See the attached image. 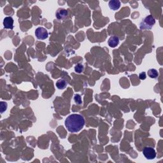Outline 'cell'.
Listing matches in <instances>:
<instances>
[{
  "mask_svg": "<svg viewBox=\"0 0 163 163\" xmlns=\"http://www.w3.org/2000/svg\"><path fill=\"white\" fill-rule=\"evenodd\" d=\"M85 125V119L80 114H71L66 118L65 126L70 133H77L82 129Z\"/></svg>",
  "mask_w": 163,
  "mask_h": 163,
  "instance_id": "6da1fadb",
  "label": "cell"
},
{
  "mask_svg": "<svg viewBox=\"0 0 163 163\" xmlns=\"http://www.w3.org/2000/svg\"><path fill=\"white\" fill-rule=\"evenodd\" d=\"M156 24V19L152 15H148L143 19L139 24L141 30H150Z\"/></svg>",
  "mask_w": 163,
  "mask_h": 163,
  "instance_id": "7a4b0ae2",
  "label": "cell"
},
{
  "mask_svg": "<svg viewBox=\"0 0 163 163\" xmlns=\"http://www.w3.org/2000/svg\"><path fill=\"white\" fill-rule=\"evenodd\" d=\"M143 154L145 158L149 160H152L156 158V152L154 148L150 147H146L143 150Z\"/></svg>",
  "mask_w": 163,
  "mask_h": 163,
  "instance_id": "3957f363",
  "label": "cell"
},
{
  "mask_svg": "<svg viewBox=\"0 0 163 163\" xmlns=\"http://www.w3.org/2000/svg\"><path fill=\"white\" fill-rule=\"evenodd\" d=\"M35 35L38 40H45L48 36V33L45 28L42 27L38 28L35 30Z\"/></svg>",
  "mask_w": 163,
  "mask_h": 163,
  "instance_id": "277c9868",
  "label": "cell"
},
{
  "mask_svg": "<svg viewBox=\"0 0 163 163\" xmlns=\"http://www.w3.org/2000/svg\"><path fill=\"white\" fill-rule=\"evenodd\" d=\"M13 19L11 17H6L3 20V26L5 29H13Z\"/></svg>",
  "mask_w": 163,
  "mask_h": 163,
  "instance_id": "5b68a950",
  "label": "cell"
},
{
  "mask_svg": "<svg viewBox=\"0 0 163 163\" xmlns=\"http://www.w3.org/2000/svg\"><path fill=\"white\" fill-rule=\"evenodd\" d=\"M56 16L58 20H64L68 16V11L66 9H64V8H59V9L56 11Z\"/></svg>",
  "mask_w": 163,
  "mask_h": 163,
  "instance_id": "8992f818",
  "label": "cell"
},
{
  "mask_svg": "<svg viewBox=\"0 0 163 163\" xmlns=\"http://www.w3.org/2000/svg\"><path fill=\"white\" fill-rule=\"evenodd\" d=\"M108 43L110 47L114 48L115 46H117L119 43V38L117 36H112L109 38L108 41Z\"/></svg>",
  "mask_w": 163,
  "mask_h": 163,
  "instance_id": "52a82bcc",
  "label": "cell"
},
{
  "mask_svg": "<svg viewBox=\"0 0 163 163\" xmlns=\"http://www.w3.org/2000/svg\"><path fill=\"white\" fill-rule=\"evenodd\" d=\"M110 8L112 10H117L121 7V2L117 0H112L108 3Z\"/></svg>",
  "mask_w": 163,
  "mask_h": 163,
  "instance_id": "ba28073f",
  "label": "cell"
},
{
  "mask_svg": "<svg viewBox=\"0 0 163 163\" xmlns=\"http://www.w3.org/2000/svg\"><path fill=\"white\" fill-rule=\"evenodd\" d=\"M68 84H67L66 81L63 80V79H60L59 80H57V82H56V87H57L59 89H65Z\"/></svg>",
  "mask_w": 163,
  "mask_h": 163,
  "instance_id": "9c48e42d",
  "label": "cell"
},
{
  "mask_svg": "<svg viewBox=\"0 0 163 163\" xmlns=\"http://www.w3.org/2000/svg\"><path fill=\"white\" fill-rule=\"evenodd\" d=\"M148 76L151 78H154V79H156L158 77L159 73L158 71L156 70V69H150L147 72Z\"/></svg>",
  "mask_w": 163,
  "mask_h": 163,
  "instance_id": "30bf717a",
  "label": "cell"
},
{
  "mask_svg": "<svg viewBox=\"0 0 163 163\" xmlns=\"http://www.w3.org/2000/svg\"><path fill=\"white\" fill-rule=\"evenodd\" d=\"M75 70L78 73H80L84 70V66L82 64H77V65L75 66Z\"/></svg>",
  "mask_w": 163,
  "mask_h": 163,
  "instance_id": "8fae6325",
  "label": "cell"
},
{
  "mask_svg": "<svg viewBox=\"0 0 163 163\" xmlns=\"http://www.w3.org/2000/svg\"><path fill=\"white\" fill-rule=\"evenodd\" d=\"M7 109V103L5 102H1V113H3Z\"/></svg>",
  "mask_w": 163,
  "mask_h": 163,
  "instance_id": "7c38bea8",
  "label": "cell"
},
{
  "mask_svg": "<svg viewBox=\"0 0 163 163\" xmlns=\"http://www.w3.org/2000/svg\"><path fill=\"white\" fill-rule=\"evenodd\" d=\"M74 100L75 101V103L78 104H82V99H81L80 96L79 94H76L75 96Z\"/></svg>",
  "mask_w": 163,
  "mask_h": 163,
  "instance_id": "4fadbf2b",
  "label": "cell"
},
{
  "mask_svg": "<svg viewBox=\"0 0 163 163\" xmlns=\"http://www.w3.org/2000/svg\"><path fill=\"white\" fill-rule=\"evenodd\" d=\"M139 79L141 80H143L145 79H146L147 76H146V73H145V72H141L139 73Z\"/></svg>",
  "mask_w": 163,
  "mask_h": 163,
  "instance_id": "5bb4252c",
  "label": "cell"
}]
</instances>
